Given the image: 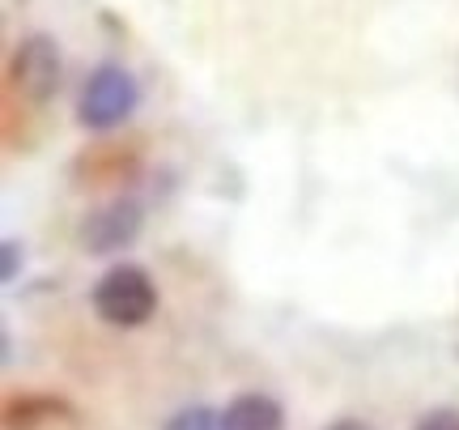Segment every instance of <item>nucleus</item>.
<instances>
[{"mask_svg": "<svg viewBox=\"0 0 459 430\" xmlns=\"http://www.w3.org/2000/svg\"><path fill=\"white\" fill-rule=\"evenodd\" d=\"M153 307H158V290H153V282H149V273L141 265H115L94 285V312L115 329L145 324Z\"/></svg>", "mask_w": 459, "mask_h": 430, "instance_id": "obj_1", "label": "nucleus"}, {"mask_svg": "<svg viewBox=\"0 0 459 430\" xmlns=\"http://www.w3.org/2000/svg\"><path fill=\"white\" fill-rule=\"evenodd\" d=\"M136 102H141V85H136V77H132L128 68L99 65L82 90L77 119H82L85 128H94V133H107V128L124 124V119L136 111Z\"/></svg>", "mask_w": 459, "mask_h": 430, "instance_id": "obj_2", "label": "nucleus"}, {"mask_svg": "<svg viewBox=\"0 0 459 430\" xmlns=\"http://www.w3.org/2000/svg\"><path fill=\"white\" fill-rule=\"evenodd\" d=\"M141 226H145V209H141V205H136L132 197H119V200H107V205H99L94 214H85L77 239H82L85 251L107 256V251L128 248L132 239L141 234Z\"/></svg>", "mask_w": 459, "mask_h": 430, "instance_id": "obj_3", "label": "nucleus"}, {"mask_svg": "<svg viewBox=\"0 0 459 430\" xmlns=\"http://www.w3.org/2000/svg\"><path fill=\"white\" fill-rule=\"evenodd\" d=\"M13 82L34 102H48L60 90V82H65V56L56 48V39H48V34L22 39V48L13 51Z\"/></svg>", "mask_w": 459, "mask_h": 430, "instance_id": "obj_4", "label": "nucleus"}, {"mask_svg": "<svg viewBox=\"0 0 459 430\" xmlns=\"http://www.w3.org/2000/svg\"><path fill=\"white\" fill-rule=\"evenodd\" d=\"M221 430H285V409L264 392H243L226 405Z\"/></svg>", "mask_w": 459, "mask_h": 430, "instance_id": "obj_5", "label": "nucleus"}, {"mask_svg": "<svg viewBox=\"0 0 459 430\" xmlns=\"http://www.w3.org/2000/svg\"><path fill=\"white\" fill-rule=\"evenodd\" d=\"M162 430H221V414H213L209 405H187Z\"/></svg>", "mask_w": 459, "mask_h": 430, "instance_id": "obj_6", "label": "nucleus"}, {"mask_svg": "<svg viewBox=\"0 0 459 430\" xmlns=\"http://www.w3.org/2000/svg\"><path fill=\"white\" fill-rule=\"evenodd\" d=\"M417 430H459V414L455 409H434L417 422Z\"/></svg>", "mask_w": 459, "mask_h": 430, "instance_id": "obj_7", "label": "nucleus"}, {"mask_svg": "<svg viewBox=\"0 0 459 430\" xmlns=\"http://www.w3.org/2000/svg\"><path fill=\"white\" fill-rule=\"evenodd\" d=\"M17 277V239H4V282Z\"/></svg>", "mask_w": 459, "mask_h": 430, "instance_id": "obj_8", "label": "nucleus"}, {"mask_svg": "<svg viewBox=\"0 0 459 430\" xmlns=\"http://www.w3.org/2000/svg\"><path fill=\"white\" fill-rule=\"evenodd\" d=\"M328 430H375V426H366L361 417H341V422H332Z\"/></svg>", "mask_w": 459, "mask_h": 430, "instance_id": "obj_9", "label": "nucleus"}]
</instances>
